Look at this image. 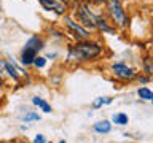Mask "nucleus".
Instances as JSON below:
<instances>
[{
	"instance_id": "obj_1",
	"label": "nucleus",
	"mask_w": 153,
	"mask_h": 143,
	"mask_svg": "<svg viewBox=\"0 0 153 143\" xmlns=\"http://www.w3.org/2000/svg\"><path fill=\"white\" fill-rule=\"evenodd\" d=\"M100 52H102V48H100L97 43L83 40L78 41L75 46H72L69 49V56H67V60L70 62H86V60H93L96 59Z\"/></svg>"
},
{
	"instance_id": "obj_2",
	"label": "nucleus",
	"mask_w": 153,
	"mask_h": 143,
	"mask_svg": "<svg viewBox=\"0 0 153 143\" xmlns=\"http://www.w3.org/2000/svg\"><path fill=\"white\" fill-rule=\"evenodd\" d=\"M105 3H107V13L112 19V22L118 27H126L129 19L121 7V2L120 0H105Z\"/></svg>"
},
{
	"instance_id": "obj_3",
	"label": "nucleus",
	"mask_w": 153,
	"mask_h": 143,
	"mask_svg": "<svg viewBox=\"0 0 153 143\" xmlns=\"http://www.w3.org/2000/svg\"><path fill=\"white\" fill-rule=\"evenodd\" d=\"M112 72L113 75L117 76L118 80H123V81H129V80H134L136 78V70L131 69V67H128L126 64H123V62H117V64L112 65Z\"/></svg>"
},
{
	"instance_id": "obj_4",
	"label": "nucleus",
	"mask_w": 153,
	"mask_h": 143,
	"mask_svg": "<svg viewBox=\"0 0 153 143\" xmlns=\"http://www.w3.org/2000/svg\"><path fill=\"white\" fill-rule=\"evenodd\" d=\"M64 22H65V26L75 33V37L78 38V40H88V38H89V32L86 30L85 27H81L80 24H76L72 18H67V16H65V18H64Z\"/></svg>"
},
{
	"instance_id": "obj_5",
	"label": "nucleus",
	"mask_w": 153,
	"mask_h": 143,
	"mask_svg": "<svg viewBox=\"0 0 153 143\" xmlns=\"http://www.w3.org/2000/svg\"><path fill=\"white\" fill-rule=\"evenodd\" d=\"M42 3V7L48 10V11H54L56 14H64L67 11V5L65 2L61 0H38Z\"/></svg>"
},
{
	"instance_id": "obj_6",
	"label": "nucleus",
	"mask_w": 153,
	"mask_h": 143,
	"mask_svg": "<svg viewBox=\"0 0 153 143\" xmlns=\"http://www.w3.org/2000/svg\"><path fill=\"white\" fill-rule=\"evenodd\" d=\"M78 18H80V21L85 24L86 27H89V29H96L94 26V14L89 11V8H88V5H81L80 10H78Z\"/></svg>"
},
{
	"instance_id": "obj_7",
	"label": "nucleus",
	"mask_w": 153,
	"mask_h": 143,
	"mask_svg": "<svg viewBox=\"0 0 153 143\" xmlns=\"http://www.w3.org/2000/svg\"><path fill=\"white\" fill-rule=\"evenodd\" d=\"M5 72L11 76V78L14 81H18L19 80V76H24L26 73H24V70H21L19 67H16L14 64H11V62H5Z\"/></svg>"
},
{
	"instance_id": "obj_8",
	"label": "nucleus",
	"mask_w": 153,
	"mask_h": 143,
	"mask_svg": "<svg viewBox=\"0 0 153 143\" xmlns=\"http://www.w3.org/2000/svg\"><path fill=\"white\" fill-rule=\"evenodd\" d=\"M35 56H37V51H33L32 48L26 46L22 49V54H21V62L24 65H30L33 62V59H35Z\"/></svg>"
},
{
	"instance_id": "obj_9",
	"label": "nucleus",
	"mask_w": 153,
	"mask_h": 143,
	"mask_svg": "<svg viewBox=\"0 0 153 143\" xmlns=\"http://www.w3.org/2000/svg\"><path fill=\"white\" fill-rule=\"evenodd\" d=\"M94 130L97 133H108L112 130V124H110V121H107V119H102V121L94 124Z\"/></svg>"
},
{
	"instance_id": "obj_10",
	"label": "nucleus",
	"mask_w": 153,
	"mask_h": 143,
	"mask_svg": "<svg viewBox=\"0 0 153 143\" xmlns=\"http://www.w3.org/2000/svg\"><path fill=\"white\" fill-rule=\"evenodd\" d=\"M94 26L97 27L99 30H102V32H108V33H110V32H115V27L108 26V24L105 22L100 16H96V18H94Z\"/></svg>"
},
{
	"instance_id": "obj_11",
	"label": "nucleus",
	"mask_w": 153,
	"mask_h": 143,
	"mask_svg": "<svg viewBox=\"0 0 153 143\" xmlns=\"http://www.w3.org/2000/svg\"><path fill=\"white\" fill-rule=\"evenodd\" d=\"M26 46L32 48L33 51H40L43 48V40H42V38H38V37H32V38H29V41L26 43Z\"/></svg>"
},
{
	"instance_id": "obj_12",
	"label": "nucleus",
	"mask_w": 153,
	"mask_h": 143,
	"mask_svg": "<svg viewBox=\"0 0 153 143\" xmlns=\"http://www.w3.org/2000/svg\"><path fill=\"white\" fill-rule=\"evenodd\" d=\"M32 103L35 105V107L42 108V111H45V113H51V107H50V103H46L43 99H40V97H33V99H32Z\"/></svg>"
},
{
	"instance_id": "obj_13",
	"label": "nucleus",
	"mask_w": 153,
	"mask_h": 143,
	"mask_svg": "<svg viewBox=\"0 0 153 143\" xmlns=\"http://www.w3.org/2000/svg\"><path fill=\"white\" fill-rule=\"evenodd\" d=\"M112 121H113L115 124H118V126H126L129 119H128V114H124V113H117V114H113Z\"/></svg>"
},
{
	"instance_id": "obj_14",
	"label": "nucleus",
	"mask_w": 153,
	"mask_h": 143,
	"mask_svg": "<svg viewBox=\"0 0 153 143\" xmlns=\"http://www.w3.org/2000/svg\"><path fill=\"white\" fill-rule=\"evenodd\" d=\"M137 95L140 99H143V100H148V102H150V100L153 99V92L148 88H145V86H143V88H140L137 91Z\"/></svg>"
},
{
	"instance_id": "obj_15",
	"label": "nucleus",
	"mask_w": 153,
	"mask_h": 143,
	"mask_svg": "<svg viewBox=\"0 0 153 143\" xmlns=\"http://www.w3.org/2000/svg\"><path fill=\"white\" fill-rule=\"evenodd\" d=\"M107 103H112V99H110V97H99V99L94 100L93 107L94 108H100L102 105H107Z\"/></svg>"
},
{
	"instance_id": "obj_16",
	"label": "nucleus",
	"mask_w": 153,
	"mask_h": 143,
	"mask_svg": "<svg viewBox=\"0 0 153 143\" xmlns=\"http://www.w3.org/2000/svg\"><path fill=\"white\" fill-rule=\"evenodd\" d=\"M38 119H40V116H38L37 113H33V111H29V113H26L22 116V121H38Z\"/></svg>"
},
{
	"instance_id": "obj_17",
	"label": "nucleus",
	"mask_w": 153,
	"mask_h": 143,
	"mask_svg": "<svg viewBox=\"0 0 153 143\" xmlns=\"http://www.w3.org/2000/svg\"><path fill=\"white\" fill-rule=\"evenodd\" d=\"M32 64L35 65L37 69H43V67L46 65V57H37V56H35V59H33Z\"/></svg>"
},
{
	"instance_id": "obj_18",
	"label": "nucleus",
	"mask_w": 153,
	"mask_h": 143,
	"mask_svg": "<svg viewBox=\"0 0 153 143\" xmlns=\"http://www.w3.org/2000/svg\"><path fill=\"white\" fill-rule=\"evenodd\" d=\"M33 142H35V143H45V142H46V138H45V135L38 133V135H35V138H33Z\"/></svg>"
},
{
	"instance_id": "obj_19",
	"label": "nucleus",
	"mask_w": 153,
	"mask_h": 143,
	"mask_svg": "<svg viewBox=\"0 0 153 143\" xmlns=\"http://www.w3.org/2000/svg\"><path fill=\"white\" fill-rule=\"evenodd\" d=\"M145 73L152 75V65H150V59H145Z\"/></svg>"
},
{
	"instance_id": "obj_20",
	"label": "nucleus",
	"mask_w": 153,
	"mask_h": 143,
	"mask_svg": "<svg viewBox=\"0 0 153 143\" xmlns=\"http://www.w3.org/2000/svg\"><path fill=\"white\" fill-rule=\"evenodd\" d=\"M136 76H137V75H136ZM137 78H139V81H140V83H143V84L148 83V78H147V76H137Z\"/></svg>"
},
{
	"instance_id": "obj_21",
	"label": "nucleus",
	"mask_w": 153,
	"mask_h": 143,
	"mask_svg": "<svg viewBox=\"0 0 153 143\" xmlns=\"http://www.w3.org/2000/svg\"><path fill=\"white\" fill-rule=\"evenodd\" d=\"M0 72H5V60L0 59Z\"/></svg>"
},
{
	"instance_id": "obj_22",
	"label": "nucleus",
	"mask_w": 153,
	"mask_h": 143,
	"mask_svg": "<svg viewBox=\"0 0 153 143\" xmlns=\"http://www.w3.org/2000/svg\"><path fill=\"white\" fill-rule=\"evenodd\" d=\"M91 2H94V3H102V2H105V0H91Z\"/></svg>"
},
{
	"instance_id": "obj_23",
	"label": "nucleus",
	"mask_w": 153,
	"mask_h": 143,
	"mask_svg": "<svg viewBox=\"0 0 153 143\" xmlns=\"http://www.w3.org/2000/svg\"><path fill=\"white\" fill-rule=\"evenodd\" d=\"M3 84V80H2V76H0V86H2Z\"/></svg>"
},
{
	"instance_id": "obj_24",
	"label": "nucleus",
	"mask_w": 153,
	"mask_h": 143,
	"mask_svg": "<svg viewBox=\"0 0 153 143\" xmlns=\"http://www.w3.org/2000/svg\"><path fill=\"white\" fill-rule=\"evenodd\" d=\"M0 11H2V3H0Z\"/></svg>"
},
{
	"instance_id": "obj_25",
	"label": "nucleus",
	"mask_w": 153,
	"mask_h": 143,
	"mask_svg": "<svg viewBox=\"0 0 153 143\" xmlns=\"http://www.w3.org/2000/svg\"><path fill=\"white\" fill-rule=\"evenodd\" d=\"M61 2H67V0H61Z\"/></svg>"
}]
</instances>
